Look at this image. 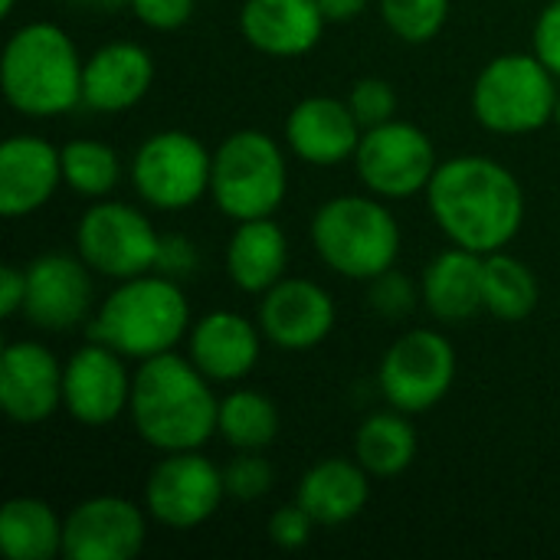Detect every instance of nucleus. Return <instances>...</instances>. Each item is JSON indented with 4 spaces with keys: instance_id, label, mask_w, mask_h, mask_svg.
<instances>
[{
    "instance_id": "nucleus-2",
    "label": "nucleus",
    "mask_w": 560,
    "mask_h": 560,
    "mask_svg": "<svg viewBox=\"0 0 560 560\" xmlns=\"http://www.w3.org/2000/svg\"><path fill=\"white\" fill-rule=\"evenodd\" d=\"M213 381H207L197 364L177 351L148 358L135 371L131 384V427L158 453L200 450L217 436Z\"/></svg>"
},
{
    "instance_id": "nucleus-17",
    "label": "nucleus",
    "mask_w": 560,
    "mask_h": 560,
    "mask_svg": "<svg viewBox=\"0 0 560 560\" xmlns=\"http://www.w3.org/2000/svg\"><path fill=\"white\" fill-rule=\"evenodd\" d=\"M0 407L13 423H43L62 407V364L39 341H10L0 354Z\"/></svg>"
},
{
    "instance_id": "nucleus-38",
    "label": "nucleus",
    "mask_w": 560,
    "mask_h": 560,
    "mask_svg": "<svg viewBox=\"0 0 560 560\" xmlns=\"http://www.w3.org/2000/svg\"><path fill=\"white\" fill-rule=\"evenodd\" d=\"M532 52L560 79V0H548L532 30Z\"/></svg>"
},
{
    "instance_id": "nucleus-42",
    "label": "nucleus",
    "mask_w": 560,
    "mask_h": 560,
    "mask_svg": "<svg viewBox=\"0 0 560 560\" xmlns=\"http://www.w3.org/2000/svg\"><path fill=\"white\" fill-rule=\"evenodd\" d=\"M16 10V0H0V16H10Z\"/></svg>"
},
{
    "instance_id": "nucleus-40",
    "label": "nucleus",
    "mask_w": 560,
    "mask_h": 560,
    "mask_svg": "<svg viewBox=\"0 0 560 560\" xmlns=\"http://www.w3.org/2000/svg\"><path fill=\"white\" fill-rule=\"evenodd\" d=\"M368 3L371 0H318L328 23H351L368 10Z\"/></svg>"
},
{
    "instance_id": "nucleus-22",
    "label": "nucleus",
    "mask_w": 560,
    "mask_h": 560,
    "mask_svg": "<svg viewBox=\"0 0 560 560\" xmlns=\"http://www.w3.org/2000/svg\"><path fill=\"white\" fill-rule=\"evenodd\" d=\"M325 13L318 0H246L240 10L243 39L276 59H295L312 52L325 33Z\"/></svg>"
},
{
    "instance_id": "nucleus-36",
    "label": "nucleus",
    "mask_w": 560,
    "mask_h": 560,
    "mask_svg": "<svg viewBox=\"0 0 560 560\" xmlns=\"http://www.w3.org/2000/svg\"><path fill=\"white\" fill-rule=\"evenodd\" d=\"M194 3L197 0H128V10L148 30L171 33V30H180L194 16Z\"/></svg>"
},
{
    "instance_id": "nucleus-31",
    "label": "nucleus",
    "mask_w": 560,
    "mask_h": 560,
    "mask_svg": "<svg viewBox=\"0 0 560 560\" xmlns=\"http://www.w3.org/2000/svg\"><path fill=\"white\" fill-rule=\"evenodd\" d=\"M381 20L397 39L423 46L443 33L450 20V0H381Z\"/></svg>"
},
{
    "instance_id": "nucleus-4",
    "label": "nucleus",
    "mask_w": 560,
    "mask_h": 560,
    "mask_svg": "<svg viewBox=\"0 0 560 560\" xmlns=\"http://www.w3.org/2000/svg\"><path fill=\"white\" fill-rule=\"evenodd\" d=\"M190 305L177 279L161 272H144L118 282L98 305L89 335L128 361H148L190 335Z\"/></svg>"
},
{
    "instance_id": "nucleus-5",
    "label": "nucleus",
    "mask_w": 560,
    "mask_h": 560,
    "mask_svg": "<svg viewBox=\"0 0 560 560\" xmlns=\"http://www.w3.org/2000/svg\"><path fill=\"white\" fill-rule=\"evenodd\" d=\"M312 246L331 272L351 282H371L397 266L400 223L387 200L374 194H341L315 210Z\"/></svg>"
},
{
    "instance_id": "nucleus-15",
    "label": "nucleus",
    "mask_w": 560,
    "mask_h": 560,
    "mask_svg": "<svg viewBox=\"0 0 560 560\" xmlns=\"http://www.w3.org/2000/svg\"><path fill=\"white\" fill-rule=\"evenodd\" d=\"M92 269L75 253H43L26 266L23 315L39 331H72L92 312Z\"/></svg>"
},
{
    "instance_id": "nucleus-3",
    "label": "nucleus",
    "mask_w": 560,
    "mask_h": 560,
    "mask_svg": "<svg viewBox=\"0 0 560 560\" xmlns=\"http://www.w3.org/2000/svg\"><path fill=\"white\" fill-rule=\"evenodd\" d=\"M82 69L85 59L72 36L49 20H33L7 36L0 89L13 112L56 118L82 105Z\"/></svg>"
},
{
    "instance_id": "nucleus-25",
    "label": "nucleus",
    "mask_w": 560,
    "mask_h": 560,
    "mask_svg": "<svg viewBox=\"0 0 560 560\" xmlns=\"http://www.w3.org/2000/svg\"><path fill=\"white\" fill-rule=\"evenodd\" d=\"M226 276L236 289L249 295L269 292L289 269V240L272 217L236 223L226 243Z\"/></svg>"
},
{
    "instance_id": "nucleus-28",
    "label": "nucleus",
    "mask_w": 560,
    "mask_h": 560,
    "mask_svg": "<svg viewBox=\"0 0 560 560\" xmlns=\"http://www.w3.org/2000/svg\"><path fill=\"white\" fill-rule=\"evenodd\" d=\"M217 436L236 453H262L279 436V407L272 397L240 387L220 400Z\"/></svg>"
},
{
    "instance_id": "nucleus-16",
    "label": "nucleus",
    "mask_w": 560,
    "mask_h": 560,
    "mask_svg": "<svg viewBox=\"0 0 560 560\" xmlns=\"http://www.w3.org/2000/svg\"><path fill=\"white\" fill-rule=\"evenodd\" d=\"M338 308L328 289L312 279L285 276L259 299L256 322L272 348L282 351H312L335 328Z\"/></svg>"
},
{
    "instance_id": "nucleus-32",
    "label": "nucleus",
    "mask_w": 560,
    "mask_h": 560,
    "mask_svg": "<svg viewBox=\"0 0 560 560\" xmlns=\"http://www.w3.org/2000/svg\"><path fill=\"white\" fill-rule=\"evenodd\" d=\"M223 482H226V499L256 502L272 492L276 469L262 453H240L223 466Z\"/></svg>"
},
{
    "instance_id": "nucleus-29",
    "label": "nucleus",
    "mask_w": 560,
    "mask_h": 560,
    "mask_svg": "<svg viewBox=\"0 0 560 560\" xmlns=\"http://www.w3.org/2000/svg\"><path fill=\"white\" fill-rule=\"evenodd\" d=\"M538 279L518 256H509L505 249L486 256L482 299L489 315L499 322H525L538 308Z\"/></svg>"
},
{
    "instance_id": "nucleus-13",
    "label": "nucleus",
    "mask_w": 560,
    "mask_h": 560,
    "mask_svg": "<svg viewBox=\"0 0 560 560\" xmlns=\"http://www.w3.org/2000/svg\"><path fill=\"white\" fill-rule=\"evenodd\" d=\"M131 384L128 358L92 338L62 364V410L82 427H108L128 413Z\"/></svg>"
},
{
    "instance_id": "nucleus-43",
    "label": "nucleus",
    "mask_w": 560,
    "mask_h": 560,
    "mask_svg": "<svg viewBox=\"0 0 560 560\" xmlns=\"http://www.w3.org/2000/svg\"><path fill=\"white\" fill-rule=\"evenodd\" d=\"M555 125H558V131H560V95H558V108H555Z\"/></svg>"
},
{
    "instance_id": "nucleus-41",
    "label": "nucleus",
    "mask_w": 560,
    "mask_h": 560,
    "mask_svg": "<svg viewBox=\"0 0 560 560\" xmlns=\"http://www.w3.org/2000/svg\"><path fill=\"white\" fill-rule=\"evenodd\" d=\"M69 3L82 10H95V13H118L128 7V0H69Z\"/></svg>"
},
{
    "instance_id": "nucleus-19",
    "label": "nucleus",
    "mask_w": 560,
    "mask_h": 560,
    "mask_svg": "<svg viewBox=\"0 0 560 560\" xmlns=\"http://www.w3.org/2000/svg\"><path fill=\"white\" fill-rule=\"evenodd\" d=\"M361 135L364 128L354 118L351 105L331 95H308L285 118L289 151L315 167H335L341 161H354Z\"/></svg>"
},
{
    "instance_id": "nucleus-9",
    "label": "nucleus",
    "mask_w": 560,
    "mask_h": 560,
    "mask_svg": "<svg viewBox=\"0 0 560 560\" xmlns=\"http://www.w3.org/2000/svg\"><path fill=\"white\" fill-rule=\"evenodd\" d=\"M161 233L154 223L131 203L95 200L75 226V253L85 266L112 282H125L158 266Z\"/></svg>"
},
{
    "instance_id": "nucleus-10",
    "label": "nucleus",
    "mask_w": 560,
    "mask_h": 560,
    "mask_svg": "<svg viewBox=\"0 0 560 560\" xmlns=\"http://www.w3.org/2000/svg\"><path fill=\"white\" fill-rule=\"evenodd\" d=\"M436 167L440 158L430 135L400 118L368 128L354 151L358 180L381 200H410L427 194Z\"/></svg>"
},
{
    "instance_id": "nucleus-27",
    "label": "nucleus",
    "mask_w": 560,
    "mask_h": 560,
    "mask_svg": "<svg viewBox=\"0 0 560 560\" xmlns=\"http://www.w3.org/2000/svg\"><path fill=\"white\" fill-rule=\"evenodd\" d=\"M420 440L410 423V413L404 410H381L371 413L354 436V459L374 476V479H394L407 472L417 459Z\"/></svg>"
},
{
    "instance_id": "nucleus-24",
    "label": "nucleus",
    "mask_w": 560,
    "mask_h": 560,
    "mask_svg": "<svg viewBox=\"0 0 560 560\" xmlns=\"http://www.w3.org/2000/svg\"><path fill=\"white\" fill-rule=\"evenodd\" d=\"M371 472L358 459H322L299 479L295 502L325 528L354 522L371 502Z\"/></svg>"
},
{
    "instance_id": "nucleus-33",
    "label": "nucleus",
    "mask_w": 560,
    "mask_h": 560,
    "mask_svg": "<svg viewBox=\"0 0 560 560\" xmlns=\"http://www.w3.org/2000/svg\"><path fill=\"white\" fill-rule=\"evenodd\" d=\"M368 285H371V292H368L371 308H374L381 318H390V322L407 318V315L420 305V299H423V295L417 292V282H413L407 272H400L397 266L387 269V272H381V276L371 279Z\"/></svg>"
},
{
    "instance_id": "nucleus-39",
    "label": "nucleus",
    "mask_w": 560,
    "mask_h": 560,
    "mask_svg": "<svg viewBox=\"0 0 560 560\" xmlns=\"http://www.w3.org/2000/svg\"><path fill=\"white\" fill-rule=\"evenodd\" d=\"M23 302H26V269L3 266L0 269V315L3 318L23 315Z\"/></svg>"
},
{
    "instance_id": "nucleus-20",
    "label": "nucleus",
    "mask_w": 560,
    "mask_h": 560,
    "mask_svg": "<svg viewBox=\"0 0 560 560\" xmlns=\"http://www.w3.org/2000/svg\"><path fill=\"white\" fill-rule=\"evenodd\" d=\"M62 184V148L39 135H13L0 148V213L16 220L46 207Z\"/></svg>"
},
{
    "instance_id": "nucleus-6",
    "label": "nucleus",
    "mask_w": 560,
    "mask_h": 560,
    "mask_svg": "<svg viewBox=\"0 0 560 560\" xmlns=\"http://www.w3.org/2000/svg\"><path fill=\"white\" fill-rule=\"evenodd\" d=\"M289 194V164L276 138L256 128L226 135L213 151L210 197L233 223L272 217Z\"/></svg>"
},
{
    "instance_id": "nucleus-23",
    "label": "nucleus",
    "mask_w": 560,
    "mask_h": 560,
    "mask_svg": "<svg viewBox=\"0 0 560 560\" xmlns=\"http://www.w3.org/2000/svg\"><path fill=\"white\" fill-rule=\"evenodd\" d=\"M482 266H486V256L469 253L463 246H450L436 253L420 279V295H423L427 312L443 325H459L486 312Z\"/></svg>"
},
{
    "instance_id": "nucleus-34",
    "label": "nucleus",
    "mask_w": 560,
    "mask_h": 560,
    "mask_svg": "<svg viewBox=\"0 0 560 560\" xmlns=\"http://www.w3.org/2000/svg\"><path fill=\"white\" fill-rule=\"evenodd\" d=\"M348 105L354 112V118L361 121V128H377L390 118H397V92L387 79L381 75H364L351 85Z\"/></svg>"
},
{
    "instance_id": "nucleus-26",
    "label": "nucleus",
    "mask_w": 560,
    "mask_h": 560,
    "mask_svg": "<svg viewBox=\"0 0 560 560\" xmlns=\"http://www.w3.org/2000/svg\"><path fill=\"white\" fill-rule=\"evenodd\" d=\"M66 518L49 502L16 495L0 509V548L10 560H52L62 555Z\"/></svg>"
},
{
    "instance_id": "nucleus-11",
    "label": "nucleus",
    "mask_w": 560,
    "mask_h": 560,
    "mask_svg": "<svg viewBox=\"0 0 560 560\" xmlns=\"http://www.w3.org/2000/svg\"><path fill=\"white\" fill-rule=\"evenodd\" d=\"M456 348L436 328L400 335L381 358L377 384L384 400L404 413H427L446 400L456 384Z\"/></svg>"
},
{
    "instance_id": "nucleus-30",
    "label": "nucleus",
    "mask_w": 560,
    "mask_h": 560,
    "mask_svg": "<svg viewBox=\"0 0 560 560\" xmlns=\"http://www.w3.org/2000/svg\"><path fill=\"white\" fill-rule=\"evenodd\" d=\"M121 180L115 148L95 138H75L62 148V184L85 200H105Z\"/></svg>"
},
{
    "instance_id": "nucleus-35",
    "label": "nucleus",
    "mask_w": 560,
    "mask_h": 560,
    "mask_svg": "<svg viewBox=\"0 0 560 560\" xmlns=\"http://www.w3.org/2000/svg\"><path fill=\"white\" fill-rule=\"evenodd\" d=\"M315 518L295 502V505H282L272 512L269 518V541L282 551H299L312 541V532H315Z\"/></svg>"
},
{
    "instance_id": "nucleus-7",
    "label": "nucleus",
    "mask_w": 560,
    "mask_h": 560,
    "mask_svg": "<svg viewBox=\"0 0 560 560\" xmlns=\"http://www.w3.org/2000/svg\"><path fill=\"white\" fill-rule=\"evenodd\" d=\"M558 75L535 52H502L472 85V115L492 135H532L555 121Z\"/></svg>"
},
{
    "instance_id": "nucleus-12",
    "label": "nucleus",
    "mask_w": 560,
    "mask_h": 560,
    "mask_svg": "<svg viewBox=\"0 0 560 560\" xmlns=\"http://www.w3.org/2000/svg\"><path fill=\"white\" fill-rule=\"evenodd\" d=\"M223 499H226L223 469L210 463V456H203L200 450L164 453V459L151 466L144 482L148 515L171 532L200 528L217 515Z\"/></svg>"
},
{
    "instance_id": "nucleus-8",
    "label": "nucleus",
    "mask_w": 560,
    "mask_h": 560,
    "mask_svg": "<svg viewBox=\"0 0 560 560\" xmlns=\"http://www.w3.org/2000/svg\"><path fill=\"white\" fill-rule=\"evenodd\" d=\"M213 151L180 128L148 135L131 158V184L154 210H187L210 194Z\"/></svg>"
},
{
    "instance_id": "nucleus-18",
    "label": "nucleus",
    "mask_w": 560,
    "mask_h": 560,
    "mask_svg": "<svg viewBox=\"0 0 560 560\" xmlns=\"http://www.w3.org/2000/svg\"><path fill=\"white\" fill-rule=\"evenodd\" d=\"M262 328L236 312L217 308L190 325L187 358L213 384H236L253 374L262 354Z\"/></svg>"
},
{
    "instance_id": "nucleus-21",
    "label": "nucleus",
    "mask_w": 560,
    "mask_h": 560,
    "mask_svg": "<svg viewBox=\"0 0 560 560\" xmlns=\"http://www.w3.org/2000/svg\"><path fill=\"white\" fill-rule=\"evenodd\" d=\"M154 85V59L141 43L115 39L98 46L82 69V105L102 115L135 108Z\"/></svg>"
},
{
    "instance_id": "nucleus-14",
    "label": "nucleus",
    "mask_w": 560,
    "mask_h": 560,
    "mask_svg": "<svg viewBox=\"0 0 560 560\" xmlns=\"http://www.w3.org/2000/svg\"><path fill=\"white\" fill-rule=\"evenodd\" d=\"M148 509L121 495H92L66 515L62 558L131 560L148 538Z\"/></svg>"
},
{
    "instance_id": "nucleus-1",
    "label": "nucleus",
    "mask_w": 560,
    "mask_h": 560,
    "mask_svg": "<svg viewBox=\"0 0 560 560\" xmlns=\"http://www.w3.org/2000/svg\"><path fill=\"white\" fill-rule=\"evenodd\" d=\"M427 207L453 246L479 256L502 253L525 223V190L518 177L486 154L440 161L427 187Z\"/></svg>"
},
{
    "instance_id": "nucleus-37",
    "label": "nucleus",
    "mask_w": 560,
    "mask_h": 560,
    "mask_svg": "<svg viewBox=\"0 0 560 560\" xmlns=\"http://www.w3.org/2000/svg\"><path fill=\"white\" fill-rule=\"evenodd\" d=\"M197 266H200V253H197V246H194L190 236H184V233H161L154 272L171 276V279L180 282V279H187V276H194Z\"/></svg>"
}]
</instances>
